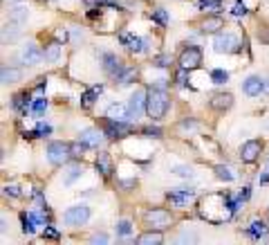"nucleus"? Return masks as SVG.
<instances>
[{"label": "nucleus", "instance_id": "obj_1", "mask_svg": "<svg viewBox=\"0 0 269 245\" xmlns=\"http://www.w3.org/2000/svg\"><path fill=\"white\" fill-rule=\"evenodd\" d=\"M168 110V95L159 88H151L146 95V113L151 115L153 119H161Z\"/></svg>", "mask_w": 269, "mask_h": 245}, {"label": "nucleus", "instance_id": "obj_2", "mask_svg": "<svg viewBox=\"0 0 269 245\" xmlns=\"http://www.w3.org/2000/svg\"><path fill=\"white\" fill-rule=\"evenodd\" d=\"M47 157L52 164H63L68 157H72V148H70V144H63V142H49Z\"/></svg>", "mask_w": 269, "mask_h": 245}, {"label": "nucleus", "instance_id": "obj_3", "mask_svg": "<svg viewBox=\"0 0 269 245\" xmlns=\"http://www.w3.org/2000/svg\"><path fill=\"white\" fill-rule=\"evenodd\" d=\"M88 218H90V209L85 205L70 207V209L63 214L65 225H83V223H88Z\"/></svg>", "mask_w": 269, "mask_h": 245}, {"label": "nucleus", "instance_id": "obj_4", "mask_svg": "<svg viewBox=\"0 0 269 245\" xmlns=\"http://www.w3.org/2000/svg\"><path fill=\"white\" fill-rule=\"evenodd\" d=\"M200 63H202V52H200V48H195V45H189V48L180 54V68L193 70Z\"/></svg>", "mask_w": 269, "mask_h": 245}, {"label": "nucleus", "instance_id": "obj_5", "mask_svg": "<svg viewBox=\"0 0 269 245\" xmlns=\"http://www.w3.org/2000/svg\"><path fill=\"white\" fill-rule=\"evenodd\" d=\"M144 110H146V95L142 90H135V95L128 101V119H139Z\"/></svg>", "mask_w": 269, "mask_h": 245}, {"label": "nucleus", "instance_id": "obj_6", "mask_svg": "<svg viewBox=\"0 0 269 245\" xmlns=\"http://www.w3.org/2000/svg\"><path fill=\"white\" fill-rule=\"evenodd\" d=\"M213 49L215 52H235L238 49V39H235L233 34H229V32H222V34H218L213 39Z\"/></svg>", "mask_w": 269, "mask_h": 245}, {"label": "nucleus", "instance_id": "obj_7", "mask_svg": "<svg viewBox=\"0 0 269 245\" xmlns=\"http://www.w3.org/2000/svg\"><path fill=\"white\" fill-rule=\"evenodd\" d=\"M126 133H128L126 119H106V124H103V135L110 140H117L121 135H126Z\"/></svg>", "mask_w": 269, "mask_h": 245}, {"label": "nucleus", "instance_id": "obj_8", "mask_svg": "<svg viewBox=\"0 0 269 245\" xmlns=\"http://www.w3.org/2000/svg\"><path fill=\"white\" fill-rule=\"evenodd\" d=\"M193 196H195V192H193V189H186V187H182V189H171V192H168V200L175 207L186 205L189 200H193Z\"/></svg>", "mask_w": 269, "mask_h": 245}, {"label": "nucleus", "instance_id": "obj_9", "mask_svg": "<svg viewBox=\"0 0 269 245\" xmlns=\"http://www.w3.org/2000/svg\"><path fill=\"white\" fill-rule=\"evenodd\" d=\"M242 90H245V95H249V97H258L260 93H265V81L258 77V74H251V77L245 79Z\"/></svg>", "mask_w": 269, "mask_h": 245}, {"label": "nucleus", "instance_id": "obj_10", "mask_svg": "<svg viewBox=\"0 0 269 245\" xmlns=\"http://www.w3.org/2000/svg\"><path fill=\"white\" fill-rule=\"evenodd\" d=\"M43 59H45V52H40L36 45H27V48H23V52H20V61H23L25 65H36Z\"/></svg>", "mask_w": 269, "mask_h": 245}, {"label": "nucleus", "instance_id": "obj_11", "mask_svg": "<svg viewBox=\"0 0 269 245\" xmlns=\"http://www.w3.org/2000/svg\"><path fill=\"white\" fill-rule=\"evenodd\" d=\"M260 151H263V144L258 140H249V142H245L242 148H240V157L245 162H254L260 155Z\"/></svg>", "mask_w": 269, "mask_h": 245}, {"label": "nucleus", "instance_id": "obj_12", "mask_svg": "<svg viewBox=\"0 0 269 245\" xmlns=\"http://www.w3.org/2000/svg\"><path fill=\"white\" fill-rule=\"evenodd\" d=\"M146 221L151 223L153 227H166L171 223V214L166 209H151L146 214Z\"/></svg>", "mask_w": 269, "mask_h": 245}, {"label": "nucleus", "instance_id": "obj_13", "mask_svg": "<svg viewBox=\"0 0 269 245\" xmlns=\"http://www.w3.org/2000/svg\"><path fill=\"white\" fill-rule=\"evenodd\" d=\"M103 70H106L110 77H119L121 70H123V65L115 54H103Z\"/></svg>", "mask_w": 269, "mask_h": 245}, {"label": "nucleus", "instance_id": "obj_14", "mask_svg": "<svg viewBox=\"0 0 269 245\" xmlns=\"http://www.w3.org/2000/svg\"><path fill=\"white\" fill-rule=\"evenodd\" d=\"M119 41H121V45H126L130 52H144V49H146V41L139 39V36L121 34V36H119Z\"/></svg>", "mask_w": 269, "mask_h": 245}, {"label": "nucleus", "instance_id": "obj_15", "mask_svg": "<svg viewBox=\"0 0 269 245\" xmlns=\"http://www.w3.org/2000/svg\"><path fill=\"white\" fill-rule=\"evenodd\" d=\"M211 106L215 108V110H229L231 106H233V95L229 93H218L211 97Z\"/></svg>", "mask_w": 269, "mask_h": 245}, {"label": "nucleus", "instance_id": "obj_16", "mask_svg": "<svg viewBox=\"0 0 269 245\" xmlns=\"http://www.w3.org/2000/svg\"><path fill=\"white\" fill-rule=\"evenodd\" d=\"M78 140L81 142H85L88 147H99V144L103 142V135L97 131V128H85V131H81V135H78Z\"/></svg>", "mask_w": 269, "mask_h": 245}, {"label": "nucleus", "instance_id": "obj_17", "mask_svg": "<svg viewBox=\"0 0 269 245\" xmlns=\"http://www.w3.org/2000/svg\"><path fill=\"white\" fill-rule=\"evenodd\" d=\"M267 232H269V227H267V223L265 221H251V225H249V230H247V234L251 236V239H256V241H260V239H265L267 236Z\"/></svg>", "mask_w": 269, "mask_h": 245}, {"label": "nucleus", "instance_id": "obj_18", "mask_svg": "<svg viewBox=\"0 0 269 245\" xmlns=\"http://www.w3.org/2000/svg\"><path fill=\"white\" fill-rule=\"evenodd\" d=\"M97 171L101 173V176H110L113 173V162H110V155L108 153H99L97 157Z\"/></svg>", "mask_w": 269, "mask_h": 245}, {"label": "nucleus", "instance_id": "obj_19", "mask_svg": "<svg viewBox=\"0 0 269 245\" xmlns=\"http://www.w3.org/2000/svg\"><path fill=\"white\" fill-rule=\"evenodd\" d=\"M106 117L108 119H128V108H123L121 103H113V106H108Z\"/></svg>", "mask_w": 269, "mask_h": 245}, {"label": "nucleus", "instance_id": "obj_20", "mask_svg": "<svg viewBox=\"0 0 269 245\" xmlns=\"http://www.w3.org/2000/svg\"><path fill=\"white\" fill-rule=\"evenodd\" d=\"M101 93H103V86H94V88L85 90V93H83V97H81V103H83L85 108H90V106H92V103H94V99H97Z\"/></svg>", "mask_w": 269, "mask_h": 245}, {"label": "nucleus", "instance_id": "obj_21", "mask_svg": "<svg viewBox=\"0 0 269 245\" xmlns=\"http://www.w3.org/2000/svg\"><path fill=\"white\" fill-rule=\"evenodd\" d=\"M20 25L18 23H14V20H9V25H5V32H2V41H16L18 39V34H20V30H18Z\"/></svg>", "mask_w": 269, "mask_h": 245}, {"label": "nucleus", "instance_id": "obj_22", "mask_svg": "<svg viewBox=\"0 0 269 245\" xmlns=\"http://www.w3.org/2000/svg\"><path fill=\"white\" fill-rule=\"evenodd\" d=\"M20 221H23V232H25V234H34L36 227H38V223L34 221L32 211H30V214H20Z\"/></svg>", "mask_w": 269, "mask_h": 245}, {"label": "nucleus", "instance_id": "obj_23", "mask_svg": "<svg viewBox=\"0 0 269 245\" xmlns=\"http://www.w3.org/2000/svg\"><path fill=\"white\" fill-rule=\"evenodd\" d=\"M139 245H159L161 243V234L159 232H146V234H142L137 239Z\"/></svg>", "mask_w": 269, "mask_h": 245}, {"label": "nucleus", "instance_id": "obj_24", "mask_svg": "<svg viewBox=\"0 0 269 245\" xmlns=\"http://www.w3.org/2000/svg\"><path fill=\"white\" fill-rule=\"evenodd\" d=\"M220 27H222L220 16H209V18L204 20V25H202V32H218Z\"/></svg>", "mask_w": 269, "mask_h": 245}, {"label": "nucleus", "instance_id": "obj_25", "mask_svg": "<svg viewBox=\"0 0 269 245\" xmlns=\"http://www.w3.org/2000/svg\"><path fill=\"white\" fill-rule=\"evenodd\" d=\"M0 77H2V84H14V81H18L20 79V70H11V68H2V72H0Z\"/></svg>", "mask_w": 269, "mask_h": 245}, {"label": "nucleus", "instance_id": "obj_26", "mask_svg": "<svg viewBox=\"0 0 269 245\" xmlns=\"http://www.w3.org/2000/svg\"><path fill=\"white\" fill-rule=\"evenodd\" d=\"M220 7H222V0H200V9L202 11H209V14L220 11Z\"/></svg>", "mask_w": 269, "mask_h": 245}, {"label": "nucleus", "instance_id": "obj_27", "mask_svg": "<svg viewBox=\"0 0 269 245\" xmlns=\"http://www.w3.org/2000/svg\"><path fill=\"white\" fill-rule=\"evenodd\" d=\"M227 79H229V72H227V70H220V68L211 70V81H213L215 86L227 84Z\"/></svg>", "mask_w": 269, "mask_h": 245}, {"label": "nucleus", "instance_id": "obj_28", "mask_svg": "<svg viewBox=\"0 0 269 245\" xmlns=\"http://www.w3.org/2000/svg\"><path fill=\"white\" fill-rule=\"evenodd\" d=\"M27 106H30V97H27V93L16 95V97H14V108H16V110L25 113V110H27Z\"/></svg>", "mask_w": 269, "mask_h": 245}, {"label": "nucleus", "instance_id": "obj_29", "mask_svg": "<svg viewBox=\"0 0 269 245\" xmlns=\"http://www.w3.org/2000/svg\"><path fill=\"white\" fill-rule=\"evenodd\" d=\"M9 20L23 25L25 20H27V9H25V7H14V9H11V14H9Z\"/></svg>", "mask_w": 269, "mask_h": 245}, {"label": "nucleus", "instance_id": "obj_30", "mask_svg": "<svg viewBox=\"0 0 269 245\" xmlns=\"http://www.w3.org/2000/svg\"><path fill=\"white\" fill-rule=\"evenodd\" d=\"M61 56V48L56 43H52L47 49H45V61H49V63H56Z\"/></svg>", "mask_w": 269, "mask_h": 245}, {"label": "nucleus", "instance_id": "obj_31", "mask_svg": "<svg viewBox=\"0 0 269 245\" xmlns=\"http://www.w3.org/2000/svg\"><path fill=\"white\" fill-rule=\"evenodd\" d=\"M215 173H218V178H220V180H225V182H231V180H235V173L231 171L229 167H215Z\"/></svg>", "mask_w": 269, "mask_h": 245}, {"label": "nucleus", "instance_id": "obj_32", "mask_svg": "<svg viewBox=\"0 0 269 245\" xmlns=\"http://www.w3.org/2000/svg\"><path fill=\"white\" fill-rule=\"evenodd\" d=\"M135 74H137V72H135V68H123L121 74L117 77V81L121 86H128V84H130V79H135Z\"/></svg>", "mask_w": 269, "mask_h": 245}, {"label": "nucleus", "instance_id": "obj_33", "mask_svg": "<svg viewBox=\"0 0 269 245\" xmlns=\"http://www.w3.org/2000/svg\"><path fill=\"white\" fill-rule=\"evenodd\" d=\"M45 110H47V101H45L43 97H38V99L32 101V113H34V115H43Z\"/></svg>", "mask_w": 269, "mask_h": 245}, {"label": "nucleus", "instance_id": "obj_34", "mask_svg": "<svg viewBox=\"0 0 269 245\" xmlns=\"http://www.w3.org/2000/svg\"><path fill=\"white\" fill-rule=\"evenodd\" d=\"M70 148H72V157H81V155H83V153H85V148H88V144L78 140V142L70 144Z\"/></svg>", "mask_w": 269, "mask_h": 245}, {"label": "nucleus", "instance_id": "obj_35", "mask_svg": "<svg viewBox=\"0 0 269 245\" xmlns=\"http://www.w3.org/2000/svg\"><path fill=\"white\" fill-rule=\"evenodd\" d=\"M173 173L180 178H191L193 176V169L191 167H184V164H177V167H173Z\"/></svg>", "mask_w": 269, "mask_h": 245}, {"label": "nucleus", "instance_id": "obj_36", "mask_svg": "<svg viewBox=\"0 0 269 245\" xmlns=\"http://www.w3.org/2000/svg\"><path fill=\"white\" fill-rule=\"evenodd\" d=\"M153 20L159 23V25H166L168 23V14L164 9H155V11H153Z\"/></svg>", "mask_w": 269, "mask_h": 245}, {"label": "nucleus", "instance_id": "obj_37", "mask_svg": "<svg viewBox=\"0 0 269 245\" xmlns=\"http://www.w3.org/2000/svg\"><path fill=\"white\" fill-rule=\"evenodd\" d=\"M130 232H132L130 221H119V225H117V234H119V236H128Z\"/></svg>", "mask_w": 269, "mask_h": 245}, {"label": "nucleus", "instance_id": "obj_38", "mask_svg": "<svg viewBox=\"0 0 269 245\" xmlns=\"http://www.w3.org/2000/svg\"><path fill=\"white\" fill-rule=\"evenodd\" d=\"M49 133H52V126H47V124H38V128H36L32 135H34V138H40V135H49Z\"/></svg>", "mask_w": 269, "mask_h": 245}, {"label": "nucleus", "instance_id": "obj_39", "mask_svg": "<svg viewBox=\"0 0 269 245\" xmlns=\"http://www.w3.org/2000/svg\"><path fill=\"white\" fill-rule=\"evenodd\" d=\"M78 176H81V169H78V167H74V169H70V176H68V178H65V180H63V182H65V185H72V182H74V180H77V178H78Z\"/></svg>", "mask_w": 269, "mask_h": 245}, {"label": "nucleus", "instance_id": "obj_40", "mask_svg": "<svg viewBox=\"0 0 269 245\" xmlns=\"http://www.w3.org/2000/svg\"><path fill=\"white\" fill-rule=\"evenodd\" d=\"M5 196H11V198H18L20 196V189L16 185H7L5 187Z\"/></svg>", "mask_w": 269, "mask_h": 245}, {"label": "nucleus", "instance_id": "obj_41", "mask_svg": "<svg viewBox=\"0 0 269 245\" xmlns=\"http://www.w3.org/2000/svg\"><path fill=\"white\" fill-rule=\"evenodd\" d=\"M177 86H189V81H186V70L180 68V72H177Z\"/></svg>", "mask_w": 269, "mask_h": 245}, {"label": "nucleus", "instance_id": "obj_42", "mask_svg": "<svg viewBox=\"0 0 269 245\" xmlns=\"http://www.w3.org/2000/svg\"><path fill=\"white\" fill-rule=\"evenodd\" d=\"M231 14H233V16H245V14H247L245 5H240V2H238V5H233V9H231Z\"/></svg>", "mask_w": 269, "mask_h": 245}, {"label": "nucleus", "instance_id": "obj_43", "mask_svg": "<svg viewBox=\"0 0 269 245\" xmlns=\"http://www.w3.org/2000/svg\"><path fill=\"white\" fill-rule=\"evenodd\" d=\"M144 135H155V138H159L161 131H159V128H155V126H146V128H144Z\"/></svg>", "mask_w": 269, "mask_h": 245}, {"label": "nucleus", "instance_id": "obj_44", "mask_svg": "<svg viewBox=\"0 0 269 245\" xmlns=\"http://www.w3.org/2000/svg\"><path fill=\"white\" fill-rule=\"evenodd\" d=\"M92 243H94V245H99V243H108V236H106V234H97V236H92Z\"/></svg>", "mask_w": 269, "mask_h": 245}, {"label": "nucleus", "instance_id": "obj_45", "mask_svg": "<svg viewBox=\"0 0 269 245\" xmlns=\"http://www.w3.org/2000/svg\"><path fill=\"white\" fill-rule=\"evenodd\" d=\"M247 198H249V189H247V187H245V189H242V192L238 194V202H245Z\"/></svg>", "mask_w": 269, "mask_h": 245}, {"label": "nucleus", "instance_id": "obj_46", "mask_svg": "<svg viewBox=\"0 0 269 245\" xmlns=\"http://www.w3.org/2000/svg\"><path fill=\"white\" fill-rule=\"evenodd\" d=\"M265 182H269V169L265 171V176H260V185H265Z\"/></svg>", "mask_w": 269, "mask_h": 245}, {"label": "nucleus", "instance_id": "obj_47", "mask_svg": "<svg viewBox=\"0 0 269 245\" xmlns=\"http://www.w3.org/2000/svg\"><path fill=\"white\" fill-rule=\"evenodd\" d=\"M182 128H195V122H184L182 124Z\"/></svg>", "mask_w": 269, "mask_h": 245}, {"label": "nucleus", "instance_id": "obj_48", "mask_svg": "<svg viewBox=\"0 0 269 245\" xmlns=\"http://www.w3.org/2000/svg\"><path fill=\"white\" fill-rule=\"evenodd\" d=\"M265 93H269V81H267V84H265Z\"/></svg>", "mask_w": 269, "mask_h": 245}, {"label": "nucleus", "instance_id": "obj_49", "mask_svg": "<svg viewBox=\"0 0 269 245\" xmlns=\"http://www.w3.org/2000/svg\"><path fill=\"white\" fill-rule=\"evenodd\" d=\"M267 128H269V126H267Z\"/></svg>", "mask_w": 269, "mask_h": 245}]
</instances>
